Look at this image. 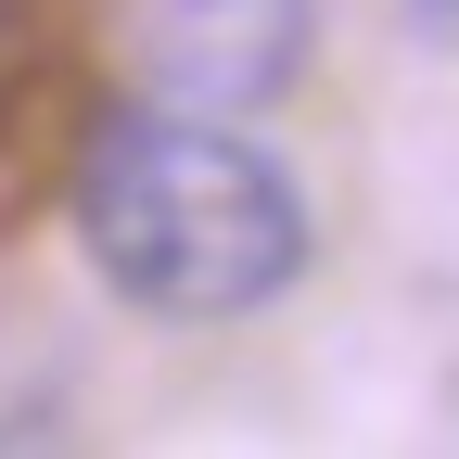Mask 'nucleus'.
Returning <instances> with one entry per match:
<instances>
[{
	"instance_id": "1",
	"label": "nucleus",
	"mask_w": 459,
	"mask_h": 459,
	"mask_svg": "<svg viewBox=\"0 0 459 459\" xmlns=\"http://www.w3.org/2000/svg\"><path fill=\"white\" fill-rule=\"evenodd\" d=\"M77 243L102 294H128L166 332H204V319H255L307 268V192L230 115H192V102L102 115L77 153Z\"/></svg>"
},
{
	"instance_id": "2",
	"label": "nucleus",
	"mask_w": 459,
	"mask_h": 459,
	"mask_svg": "<svg viewBox=\"0 0 459 459\" xmlns=\"http://www.w3.org/2000/svg\"><path fill=\"white\" fill-rule=\"evenodd\" d=\"M115 51L153 102L255 115L307 65V0H115Z\"/></svg>"
},
{
	"instance_id": "3",
	"label": "nucleus",
	"mask_w": 459,
	"mask_h": 459,
	"mask_svg": "<svg viewBox=\"0 0 459 459\" xmlns=\"http://www.w3.org/2000/svg\"><path fill=\"white\" fill-rule=\"evenodd\" d=\"M409 26H421V39H446V51H459V0H409Z\"/></svg>"
}]
</instances>
